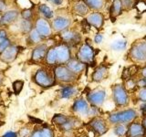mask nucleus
<instances>
[{"instance_id":"obj_1","label":"nucleus","mask_w":146,"mask_h":137,"mask_svg":"<svg viewBox=\"0 0 146 137\" xmlns=\"http://www.w3.org/2000/svg\"><path fill=\"white\" fill-rule=\"evenodd\" d=\"M138 117V112L134 109H126L122 111L112 112L109 116V122L111 124H130L131 122H134Z\"/></svg>"},{"instance_id":"obj_2","label":"nucleus","mask_w":146,"mask_h":137,"mask_svg":"<svg viewBox=\"0 0 146 137\" xmlns=\"http://www.w3.org/2000/svg\"><path fill=\"white\" fill-rule=\"evenodd\" d=\"M113 102L118 107H124L129 104L130 98L127 90L122 84H115L111 88Z\"/></svg>"},{"instance_id":"obj_3","label":"nucleus","mask_w":146,"mask_h":137,"mask_svg":"<svg viewBox=\"0 0 146 137\" xmlns=\"http://www.w3.org/2000/svg\"><path fill=\"white\" fill-rule=\"evenodd\" d=\"M129 55L132 61L136 62L146 61V40H138L132 44Z\"/></svg>"},{"instance_id":"obj_4","label":"nucleus","mask_w":146,"mask_h":137,"mask_svg":"<svg viewBox=\"0 0 146 137\" xmlns=\"http://www.w3.org/2000/svg\"><path fill=\"white\" fill-rule=\"evenodd\" d=\"M55 79L64 83H70L76 80L77 75L70 71L67 66H58L54 70Z\"/></svg>"},{"instance_id":"obj_5","label":"nucleus","mask_w":146,"mask_h":137,"mask_svg":"<svg viewBox=\"0 0 146 137\" xmlns=\"http://www.w3.org/2000/svg\"><path fill=\"white\" fill-rule=\"evenodd\" d=\"M107 98V92L103 89H98L90 91L87 95V100L91 106L100 107L105 102Z\"/></svg>"},{"instance_id":"obj_6","label":"nucleus","mask_w":146,"mask_h":137,"mask_svg":"<svg viewBox=\"0 0 146 137\" xmlns=\"http://www.w3.org/2000/svg\"><path fill=\"white\" fill-rule=\"evenodd\" d=\"M94 49L89 44H83L77 53V59L84 64H90L94 61Z\"/></svg>"},{"instance_id":"obj_7","label":"nucleus","mask_w":146,"mask_h":137,"mask_svg":"<svg viewBox=\"0 0 146 137\" xmlns=\"http://www.w3.org/2000/svg\"><path fill=\"white\" fill-rule=\"evenodd\" d=\"M90 127L92 129V131L94 132H96L98 135H102L105 132H108V125L106 121L102 119V117H93L90 120V123H89Z\"/></svg>"},{"instance_id":"obj_8","label":"nucleus","mask_w":146,"mask_h":137,"mask_svg":"<svg viewBox=\"0 0 146 137\" xmlns=\"http://www.w3.org/2000/svg\"><path fill=\"white\" fill-rule=\"evenodd\" d=\"M36 83L41 87H50L54 84V78L48 71L40 70L35 75Z\"/></svg>"},{"instance_id":"obj_9","label":"nucleus","mask_w":146,"mask_h":137,"mask_svg":"<svg viewBox=\"0 0 146 137\" xmlns=\"http://www.w3.org/2000/svg\"><path fill=\"white\" fill-rule=\"evenodd\" d=\"M146 130L141 122H132L128 124L126 137H144Z\"/></svg>"},{"instance_id":"obj_10","label":"nucleus","mask_w":146,"mask_h":137,"mask_svg":"<svg viewBox=\"0 0 146 137\" xmlns=\"http://www.w3.org/2000/svg\"><path fill=\"white\" fill-rule=\"evenodd\" d=\"M90 105L88 100L83 99V98H79L75 100L74 104L72 106L73 112L78 113L79 115L82 116H88L89 115V111H90Z\"/></svg>"},{"instance_id":"obj_11","label":"nucleus","mask_w":146,"mask_h":137,"mask_svg":"<svg viewBox=\"0 0 146 137\" xmlns=\"http://www.w3.org/2000/svg\"><path fill=\"white\" fill-rule=\"evenodd\" d=\"M55 49L57 52V63L65 64L70 59V51L67 45H58Z\"/></svg>"},{"instance_id":"obj_12","label":"nucleus","mask_w":146,"mask_h":137,"mask_svg":"<svg viewBox=\"0 0 146 137\" xmlns=\"http://www.w3.org/2000/svg\"><path fill=\"white\" fill-rule=\"evenodd\" d=\"M36 30L40 34L42 38L51 35V27L46 18H38L36 22Z\"/></svg>"},{"instance_id":"obj_13","label":"nucleus","mask_w":146,"mask_h":137,"mask_svg":"<svg viewBox=\"0 0 146 137\" xmlns=\"http://www.w3.org/2000/svg\"><path fill=\"white\" fill-rule=\"evenodd\" d=\"M61 39L67 44L70 45H76L78 43H80V41L81 39L80 34L73 30H64L61 34Z\"/></svg>"},{"instance_id":"obj_14","label":"nucleus","mask_w":146,"mask_h":137,"mask_svg":"<svg viewBox=\"0 0 146 137\" xmlns=\"http://www.w3.org/2000/svg\"><path fill=\"white\" fill-rule=\"evenodd\" d=\"M87 22L90 26H92L96 29H100L103 26L104 23V17L102 13L100 12H94L92 14L89 15V17H87Z\"/></svg>"},{"instance_id":"obj_15","label":"nucleus","mask_w":146,"mask_h":137,"mask_svg":"<svg viewBox=\"0 0 146 137\" xmlns=\"http://www.w3.org/2000/svg\"><path fill=\"white\" fill-rule=\"evenodd\" d=\"M70 25V20L65 17H57L53 19L52 27L56 31H64Z\"/></svg>"},{"instance_id":"obj_16","label":"nucleus","mask_w":146,"mask_h":137,"mask_svg":"<svg viewBox=\"0 0 146 137\" xmlns=\"http://www.w3.org/2000/svg\"><path fill=\"white\" fill-rule=\"evenodd\" d=\"M17 53H18V48L17 46H9L7 49H6L1 53V59L2 61L6 62H11L16 59Z\"/></svg>"},{"instance_id":"obj_17","label":"nucleus","mask_w":146,"mask_h":137,"mask_svg":"<svg viewBox=\"0 0 146 137\" xmlns=\"http://www.w3.org/2000/svg\"><path fill=\"white\" fill-rule=\"evenodd\" d=\"M85 66L86 64L82 63L79 59H70L67 62V68L76 75L83 71L85 70Z\"/></svg>"},{"instance_id":"obj_18","label":"nucleus","mask_w":146,"mask_h":137,"mask_svg":"<svg viewBox=\"0 0 146 137\" xmlns=\"http://www.w3.org/2000/svg\"><path fill=\"white\" fill-rule=\"evenodd\" d=\"M107 76H108V68L104 65H100L93 71L92 75H91V79L95 82H100L106 79Z\"/></svg>"},{"instance_id":"obj_19","label":"nucleus","mask_w":146,"mask_h":137,"mask_svg":"<svg viewBox=\"0 0 146 137\" xmlns=\"http://www.w3.org/2000/svg\"><path fill=\"white\" fill-rule=\"evenodd\" d=\"M48 47L47 45L45 44H41L38 45V47H36L35 49L33 50V53H32V59L35 61H40L46 57L48 52Z\"/></svg>"},{"instance_id":"obj_20","label":"nucleus","mask_w":146,"mask_h":137,"mask_svg":"<svg viewBox=\"0 0 146 137\" xmlns=\"http://www.w3.org/2000/svg\"><path fill=\"white\" fill-rule=\"evenodd\" d=\"M18 17V11L9 10L0 17V25H9L13 23Z\"/></svg>"},{"instance_id":"obj_21","label":"nucleus","mask_w":146,"mask_h":137,"mask_svg":"<svg viewBox=\"0 0 146 137\" xmlns=\"http://www.w3.org/2000/svg\"><path fill=\"white\" fill-rule=\"evenodd\" d=\"M122 8L123 7L121 0H113L111 7H110V17L112 21H115V18L121 15Z\"/></svg>"},{"instance_id":"obj_22","label":"nucleus","mask_w":146,"mask_h":137,"mask_svg":"<svg viewBox=\"0 0 146 137\" xmlns=\"http://www.w3.org/2000/svg\"><path fill=\"white\" fill-rule=\"evenodd\" d=\"M30 137H54L51 129L46 127L41 130H36L31 134Z\"/></svg>"},{"instance_id":"obj_23","label":"nucleus","mask_w":146,"mask_h":137,"mask_svg":"<svg viewBox=\"0 0 146 137\" xmlns=\"http://www.w3.org/2000/svg\"><path fill=\"white\" fill-rule=\"evenodd\" d=\"M61 98L64 99H68V98H71L72 96H74L77 93V89L75 88L74 86H71V85H68L64 87V88L61 90Z\"/></svg>"},{"instance_id":"obj_24","label":"nucleus","mask_w":146,"mask_h":137,"mask_svg":"<svg viewBox=\"0 0 146 137\" xmlns=\"http://www.w3.org/2000/svg\"><path fill=\"white\" fill-rule=\"evenodd\" d=\"M74 10H75V12L78 14V15L85 16L86 14L89 13L90 8L85 4V2H78L74 6Z\"/></svg>"},{"instance_id":"obj_25","label":"nucleus","mask_w":146,"mask_h":137,"mask_svg":"<svg viewBox=\"0 0 146 137\" xmlns=\"http://www.w3.org/2000/svg\"><path fill=\"white\" fill-rule=\"evenodd\" d=\"M127 47V41L124 39H117L111 44V49L114 51H121Z\"/></svg>"},{"instance_id":"obj_26","label":"nucleus","mask_w":146,"mask_h":137,"mask_svg":"<svg viewBox=\"0 0 146 137\" xmlns=\"http://www.w3.org/2000/svg\"><path fill=\"white\" fill-rule=\"evenodd\" d=\"M84 1L89 8L94 10H100L104 6V0H84Z\"/></svg>"},{"instance_id":"obj_27","label":"nucleus","mask_w":146,"mask_h":137,"mask_svg":"<svg viewBox=\"0 0 146 137\" xmlns=\"http://www.w3.org/2000/svg\"><path fill=\"white\" fill-rule=\"evenodd\" d=\"M46 61L50 65H53V64L57 63V52H56V49L52 48L49 49L46 55Z\"/></svg>"},{"instance_id":"obj_28","label":"nucleus","mask_w":146,"mask_h":137,"mask_svg":"<svg viewBox=\"0 0 146 137\" xmlns=\"http://www.w3.org/2000/svg\"><path fill=\"white\" fill-rule=\"evenodd\" d=\"M128 124H122V123H118L114 126L113 132L117 136H124L127 134Z\"/></svg>"},{"instance_id":"obj_29","label":"nucleus","mask_w":146,"mask_h":137,"mask_svg":"<svg viewBox=\"0 0 146 137\" xmlns=\"http://www.w3.org/2000/svg\"><path fill=\"white\" fill-rule=\"evenodd\" d=\"M39 12L42 14V16L45 18H52L53 15H54V13H53V11L51 10V9H50V7H48L47 5H45V4L40 5Z\"/></svg>"},{"instance_id":"obj_30","label":"nucleus","mask_w":146,"mask_h":137,"mask_svg":"<svg viewBox=\"0 0 146 137\" xmlns=\"http://www.w3.org/2000/svg\"><path fill=\"white\" fill-rule=\"evenodd\" d=\"M68 119H70V117H67L65 115H63V114H56V115L53 117L52 122L55 123V124L62 126L68 121Z\"/></svg>"},{"instance_id":"obj_31","label":"nucleus","mask_w":146,"mask_h":137,"mask_svg":"<svg viewBox=\"0 0 146 137\" xmlns=\"http://www.w3.org/2000/svg\"><path fill=\"white\" fill-rule=\"evenodd\" d=\"M29 39H30V40L33 43H38V42H40V41H41V39H42V37L40 36V34L35 29H33L30 32Z\"/></svg>"},{"instance_id":"obj_32","label":"nucleus","mask_w":146,"mask_h":137,"mask_svg":"<svg viewBox=\"0 0 146 137\" xmlns=\"http://www.w3.org/2000/svg\"><path fill=\"white\" fill-rule=\"evenodd\" d=\"M23 86H24V82L22 80H16L15 82L13 83V89H14V91L18 94L23 89Z\"/></svg>"},{"instance_id":"obj_33","label":"nucleus","mask_w":146,"mask_h":137,"mask_svg":"<svg viewBox=\"0 0 146 137\" xmlns=\"http://www.w3.org/2000/svg\"><path fill=\"white\" fill-rule=\"evenodd\" d=\"M137 99H138L140 102L146 103V87L139 90L138 93H137Z\"/></svg>"},{"instance_id":"obj_34","label":"nucleus","mask_w":146,"mask_h":137,"mask_svg":"<svg viewBox=\"0 0 146 137\" xmlns=\"http://www.w3.org/2000/svg\"><path fill=\"white\" fill-rule=\"evenodd\" d=\"M20 27H21V29L24 32H29L31 30V22L29 20L23 19L21 21Z\"/></svg>"},{"instance_id":"obj_35","label":"nucleus","mask_w":146,"mask_h":137,"mask_svg":"<svg viewBox=\"0 0 146 137\" xmlns=\"http://www.w3.org/2000/svg\"><path fill=\"white\" fill-rule=\"evenodd\" d=\"M21 14H22L23 18L26 20H29L32 17V11L30 9H25V10H23V12Z\"/></svg>"},{"instance_id":"obj_36","label":"nucleus","mask_w":146,"mask_h":137,"mask_svg":"<svg viewBox=\"0 0 146 137\" xmlns=\"http://www.w3.org/2000/svg\"><path fill=\"white\" fill-rule=\"evenodd\" d=\"M122 3V7H126V8H131V6L135 5L134 0H121Z\"/></svg>"},{"instance_id":"obj_37","label":"nucleus","mask_w":146,"mask_h":137,"mask_svg":"<svg viewBox=\"0 0 146 137\" xmlns=\"http://www.w3.org/2000/svg\"><path fill=\"white\" fill-rule=\"evenodd\" d=\"M9 43H10V41H9V39H6L4 41H2L1 43H0V52H3L5 49H7L9 47Z\"/></svg>"},{"instance_id":"obj_38","label":"nucleus","mask_w":146,"mask_h":137,"mask_svg":"<svg viewBox=\"0 0 146 137\" xmlns=\"http://www.w3.org/2000/svg\"><path fill=\"white\" fill-rule=\"evenodd\" d=\"M126 84L128 85L127 89H129V90H134L136 88V81L133 80H131V79L128 80L127 82H126Z\"/></svg>"},{"instance_id":"obj_39","label":"nucleus","mask_w":146,"mask_h":137,"mask_svg":"<svg viewBox=\"0 0 146 137\" xmlns=\"http://www.w3.org/2000/svg\"><path fill=\"white\" fill-rule=\"evenodd\" d=\"M103 40V36L102 34H96L95 37H94V42L95 43H102Z\"/></svg>"},{"instance_id":"obj_40","label":"nucleus","mask_w":146,"mask_h":137,"mask_svg":"<svg viewBox=\"0 0 146 137\" xmlns=\"http://www.w3.org/2000/svg\"><path fill=\"white\" fill-rule=\"evenodd\" d=\"M7 39V34L4 30H0V43Z\"/></svg>"},{"instance_id":"obj_41","label":"nucleus","mask_w":146,"mask_h":137,"mask_svg":"<svg viewBox=\"0 0 146 137\" xmlns=\"http://www.w3.org/2000/svg\"><path fill=\"white\" fill-rule=\"evenodd\" d=\"M47 1L55 5V6H59V5L62 4V0H47Z\"/></svg>"},{"instance_id":"obj_42","label":"nucleus","mask_w":146,"mask_h":137,"mask_svg":"<svg viewBox=\"0 0 146 137\" xmlns=\"http://www.w3.org/2000/svg\"><path fill=\"white\" fill-rule=\"evenodd\" d=\"M3 137H17V134L14 132H7L3 135Z\"/></svg>"},{"instance_id":"obj_43","label":"nucleus","mask_w":146,"mask_h":137,"mask_svg":"<svg viewBox=\"0 0 146 137\" xmlns=\"http://www.w3.org/2000/svg\"><path fill=\"white\" fill-rule=\"evenodd\" d=\"M6 8V5H5V2L3 0H0V11L4 10V9Z\"/></svg>"},{"instance_id":"obj_44","label":"nucleus","mask_w":146,"mask_h":137,"mask_svg":"<svg viewBox=\"0 0 146 137\" xmlns=\"http://www.w3.org/2000/svg\"><path fill=\"white\" fill-rule=\"evenodd\" d=\"M141 124L143 125L144 129L146 130V115H144V116L143 117V120H141Z\"/></svg>"},{"instance_id":"obj_45","label":"nucleus","mask_w":146,"mask_h":137,"mask_svg":"<svg viewBox=\"0 0 146 137\" xmlns=\"http://www.w3.org/2000/svg\"><path fill=\"white\" fill-rule=\"evenodd\" d=\"M141 76H143V78H146V66L141 70Z\"/></svg>"},{"instance_id":"obj_46","label":"nucleus","mask_w":146,"mask_h":137,"mask_svg":"<svg viewBox=\"0 0 146 137\" xmlns=\"http://www.w3.org/2000/svg\"><path fill=\"white\" fill-rule=\"evenodd\" d=\"M141 112H143V115H146V104L143 105V107H141Z\"/></svg>"},{"instance_id":"obj_47","label":"nucleus","mask_w":146,"mask_h":137,"mask_svg":"<svg viewBox=\"0 0 146 137\" xmlns=\"http://www.w3.org/2000/svg\"><path fill=\"white\" fill-rule=\"evenodd\" d=\"M2 81H3V75L0 73V84L2 83Z\"/></svg>"},{"instance_id":"obj_48","label":"nucleus","mask_w":146,"mask_h":137,"mask_svg":"<svg viewBox=\"0 0 146 137\" xmlns=\"http://www.w3.org/2000/svg\"><path fill=\"white\" fill-rule=\"evenodd\" d=\"M1 116H2V113H1V112H0V117H1Z\"/></svg>"},{"instance_id":"obj_49","label":"nucleus","mask_w":146,"mask_h":137,"mask_svg":"<svg viewBox=\"0 0 146 137\" xmlns=\"http://www.w3.org/2000/svg\"><path fill=\"white\" fill-rule=\"evenodd\" d=\"M143 79H144V78H143ZM144 80H145V83H146V78H145V79H144Z\"/></svg>"},{"instance_id":"obj_50","label":"nucleus","mask_w":146,"mask_h":137,"mask_svg":"<svg viewBox=\"0 0 146 137\" xmlns=\"http://www.w3.org/2000/svg\"><path fill=\"white\" fill-rule=\"evenodd\" d=\"M145 39V40H146V37H145V39Z\"/></svg>"}]
</instances>
